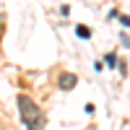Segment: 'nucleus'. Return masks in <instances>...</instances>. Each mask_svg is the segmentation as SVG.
I'll use <instances>...</instances> for the list:
<instances>
[{
	"mask_svg": "<svg viewBox=\"0 0 130 130\" xmlns=\"http://www.w3.org/2000/svg\"><path fill=\"white\" fill-rule=\"evenodd\" d=\"M75 34H78L81 39H89V37H91V29L83 26V24H78V26H75Z\"/></svg>",
	"mask_w": 130,
	"mask_h": 130,
	"instance_id": "nucleus-3",
	"label": "nucleus"
},
{
	"mask_svg": "<svg viewBox=\"0 0 130 130\" xmlns=\"http://www.w3.org/2000/svg\"><path fill=\"white\" fill-rule=\"evenodd\" d=\"M18 109H21V120L26 122L29 130H39L42 127V112H39V107L31 102L26 94L18 96Z\"/></svg>",
	"mask_w": 130,
	"mask_h": 130,
	"instance_id": "nucleus-1",
	"label": "nucleus"
},
{
	"mask_svg": "<svg viewBox=\"0 0 130 130\" xmlns=\"http://www.w3.org/2000/svg\"><path fill=\"white\" fill-rule=\"evenodd\" d=\"M107 65H109V68H117V57H115V52H109V55H107Z\"/></svg>",
	"mask_w": 130,
	"mask_h": 130,
	"instance_id": "nucleus-4",
	"label": "nucleus"
},
{
	"mask_svg": "<svg viewBox=\"0 0 130 130\" xmlns=\"http://www.w3.org/2000/svg\"><path fill=\"white\" fill-rule=\"evenodd\" d=\"M75 81H78V78H75L73 73H62V75H60V89H62V91H70L73 86H75Z\"/></svg>",
	"mask_w": 130,
	"mask_h": 130,
	"instance_id": "nucleus-2",
	"label": "nucleus"
}]
</instances>
